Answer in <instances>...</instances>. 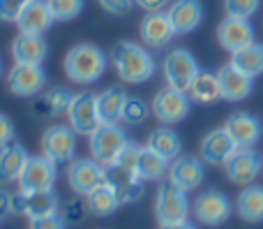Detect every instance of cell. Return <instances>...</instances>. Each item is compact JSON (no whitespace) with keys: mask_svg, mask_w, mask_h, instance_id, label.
I'll use <instances>...</instances> for the list:
<instances>
[{"mask_svg":"<svg viewBox=\"0 0 263 229\" xmlns=\"http://www.w3.org/2000/svg\"><path fill=\"white\" fill-rule=\"evenodd\" d=\"M134 3L139 5L145 14H148V12H162V9L166 7L171 0H134Z\"/></svg>","mask_w":263,"mask_h":229,"instance_id":"cell-43","label":"cell"},{"mask_svg":"<svg viewBox=\"0 0 263 229\" xmlns=\"http://www.w3.org/2000/svg\"><path fill=\"white\" fill-rule=\"evenodd\" d=\"M236 211L245 222H263V185H245L236 199Z\"/></svg>","mask_w":263,"mask_h":229,"instance_id":"cell-27","label":"cell"},{"mask_svg":"<svg viewBox=\"0 0 263 229\" xmlns=\"http://www.w3.org/2000/svg\"><path fill=\"white\" fill-rule=\"evenodd\" d=\"M168 171V160H164L162 155H157L155 151H150L148 146H141L139 165H136V176L141 181H159L164 179V174Z\"/></svg>","mask_w":263,"mask_h":229,"instance_id":"cell-32","label":"cell"},{"mask_svg":"<svg viewBox=\"0 0 263 229\" xmlns=\"http://www.w3.org/2000/svg\"><path fill=\"white\" fill-rule=\"evenodd\" d=\"M104 181L116 190L118 204H134L141 199L143 195V181L136 176V171L123 169L118 165H109L104 167Z\"/></svg>","mask_w":263,"mask_h":229,"instance_id":"cell-16","label":"cell"},{"mask_svg":"<svg viewBox=\"0 0 263 229\" xmlns=\"http://www.w3.org/2000/svg\"><path fill=\"white\" fill-rule=\"evenodd\" d=\"M69 125H51L44 134H42V155L49 157L55 165L63 162H72L74 153H77V137Z\"/></svg>","mask_w":263,"mask_h":229,"instance_id":"cell-7","label":"cell"},{"mask_svg":"<svg viewBox=\"0 0 263 229\" xmlns=\"http://www.w3.org/2000/svg\"><path fill=\"white\" fill-rule=\"evenodd\" d=\"M60 216H63V220L67 222V225H79V222L88 216V206L83 199H69V202H65Z\"/></svg>","mask_w":263,"mask_h":229,"instance_id":"cell-36","label":"cell"},{"mask_svg":"<svg viewBox=\"0 0 263 229\" xmlns=\"http://www.w3.org/2000/svg\"><path fill=\"white\" fill-rule=\"evenodd\" d=\"M231 216V202L219 190H205L194 199V218L208 227H219Z\"/></svg>","mask_w":263,"mask_h":229,"instance_id":"cell-11","label":"cell"},{"mask_svg":"<svg viewBox=\"0 0 263 229\" xmlns=\"http://www.w3.org/2000/svg\"><path fill=\"white\" fill-rule=\"evenodd\" d=\"M106 54L95 44H77L65 56V74L74 83H95L106 72Z\"/></svg>","mask_w":263,"mask_h":229,"instance_id":"cell-2","label":"cell"},{"mask_svg":"<svg viewBox=\"0 0 263 229\" xmlns=\"http://www.w3.org/2000/svg\"><path fill=\"white\" fill-rule=\"evenodd\" d=\"M134 0H100V5L106 9L109 14H116V16H123L127 14V9L132 7Z\"/></svg>","mask_w":263,"mask_h":229,"instance_id":"cell-41","label":"cell"},{"mask_svg":"<svg viewBox=\"0 0 263 229\" xmlns=\"http://www.w3.org/2000/svg\"><path fill=\"white\" fill-rule=\"evenodd\" d=\"M0 74H3V65H0Z\"/></svg>","mask_w":263,"mask_h":229,"instance_id":"cell-47","label":"cell"},{"mask_svg":"<svg viewBox=\"0 0 263 229\" xmlns=\"http://www.w3.org/2000/svg\"><path fill=\"white\" fill-rule=\"evenodd\" d=\"M141 40H143V44L153 46V49H159V46L168 44V42L176 37V32H173V26L171 21H168V14L164 12H148L143 16V21H141Z\"/></svg>","mask_w":263,"mask_h":229,"instance_id":"cell-22","label":"cell"},{"mask_svg":"<svg viewBox=\"0 0 263 229\" xmlns=\"http://www.w3.org/2000/svg\"><path fill=\"white\" fill-rule=\"evenodd\" d=\"M69 128L77 134H90L92 130L100 125V116H97V95L90 91H81L74 95L72 104L67 109Z\"/></svg>","mask_w":263,"mask_h":229,"instance_id":"cell-12","label":"cell"},{"mask_svg":"<svg viewBox=\"0 0 263 229\" xmlns=\"http://www.w3.org/2000/svg\"><path fill=\"white\" fill-rule=\"evenodd\" d=\"M127 134L118 123H100L90 134H88V146H90V157L100 162L102 167H109L116 162L118 153L127 144Z\"/></svg>","mask_w":263,"mask_h":229,"instance_id":"cell-3","label":"cell"},{"mask_svg":"<svg viewBox=\"0 0 263 229\" xmlns=\"http://www.w3.org/2000/svg\"><path fill=\"white\" fill-rule=\"evenodd\" d=\"M55 162H51L44 155H28L21 174H18V190L23 192H35V190H49L55 183Z\"/></svg>","mask_w":263,"mask_h":229,"instance_id":"cell-6","label":"cell"},{"mask_svg":"<svg viewBox=\"0 0 263 229\" xmlns=\"http://www.w3.org/2000/svg\"><path fill=\"white\" fill-rule=\"evenodd\" d=\"M12 213V192H7L5 188H0V220L7 218Z\"/></svg>","mask_w":263,"mask_h":229,"instance_id":"cell-44","label":"cell"},{"mask_svg":"<svg viewBox=\"0 0 263 229\" xmlns=\"http://www.w3.org/2000/svg\"><path fill=\"white\" fill-rule=\"evenodd\" d=\"M215 74H217V81H219V93H222V100L240 102V100H245V97L252 93V81H254V79L247 77L245 72H240V69H238L233 63L219 67Z\"/></svg>","mask_w":263,"mask_h":229,"instance_id":"cell-21","label":"cell"},{"mask_svg":"<svg viewBox=\"0 0 263 229\" xmlns=\"http://www.w3.org/2000/svg\"><path fill=\"white\" fill-rule=\"evenodd\" d=\"M28 3L30 0H0V21L16 23V19L28 7Z\"/></svg>","mask_w":263,"mask_h":229,"instance_id":"cell-39","label":"cell"},{"mask_svg":"<svg viewBox=\"0 0 263 229\" xmlns=\"http://www.w3.org/2000/svg\"><path fill=\"white\" fill-rule=\"evenodd\" d=\"M166 176H168V183L178 185L185 192H192V190H196L203 183V176H205L203 160L194 155H178L168 165Z\"/></svg>","mask_w":263,"mask_h":229,"instance_id":"cell-15","label":"cell"},{"mask_svg":"<svg viewBox=\"0 0 263 229\" xmlns=\"http://www.w3.org/2000/svg\"><path fill=\"white\" fill-rule=\"evenodd\" d=\"M139 155H141V146L134 142H127L123 146V151L118 153L114 165L123 167V169H129V171H136V165H139Z\"/></svg>","mask_w":263,"mask_h":229,"instance_id":"cell-38","label":"cell"},{"mask_svg":"<svg viewBox=\"0 0 263 229\" xmlns=\"http://www.w3.org/2000/svg\"><path fill=\"white\" fill-rule=\"evenodd\" d=\"M46 72L42 65H28V63H14V67L7 74V88L14 95L21 97H35L44 88Z\"/></svg>","mask_w":263,"mask_h":229,"instance_id":"cell-13","label":"cell"},{"mask_svg":"<svg viewBox=\"0 0 263 229\" xmlns=\"http://www.w3.org/2000/svg\"><path fill=\"white\" fill-rule=\"evenodd\" d=\"M259 3L261 0H224V9H227L229 16L250 19L259 9Z\"/></svg>","mask_w":263,"mask_h":229,"instance_id":"cell-37","label":"cell"},{"mask_svg":"<svg viewBox=\"0 0 263 229\" xmlns=\"http://www.w3.org/2000/svg\"><path fill=\"white\" fill-rule=\"evenodd\" d=\"M30 111H32V114H35V116H40V118H44V116H51V109H49V104H46V100H44V97H40V100H35V102H32Z\"/></svg>","mask_w":263,"mask_h":229,"instance_id":"cell-45","label":"cell"},{"mask_svg":"<svg viewBox=\"0 0 263 229\" xmlns=\"http://www.w3.org/2000/svg\"><path fill=\"white\" fill-rule=\"evenodd\" d=\"M187 95H190V100L199 102V104H210V102H217L219 97H222V93H219L217 74L205 72V69H199V74L194 77L190 91H187Z\"/></svg>","mask_w":263,"mask_h":229,"instance_id":"cell-31","label":"cell"},{"mask_svg":"<svg viewBox=\"0 0 263 229\" xmlns=\"http://www.w3.org/2000/svg\"><path fill=\"white\" fill-rule=\"evenodd\" d=\"M111 63L123 81L127 83H143L153 79L155 60L148 51L136 42H120L111 51Z\"/></svg>","mask_w":263,"mask_h":229,"instance_id":"cell-1","label":"cell"},{"mask_svg":"<svg viewBox=\"0 0 263 229\" xmlns=\"http://www.w3.org/2000/svg\"><path fill=\"white\" fill-rule=\"evenodd\" d=\"M190 107H192V100L187 93L173 91V88L166 86L155 93L150 109H153L155 118L162 120L164 125H173V123H180V120L190 114Z\"/></svg>","mask_w":263,"mask_h":229,"instance_id":"cell-9","label":"cell"},{"mask_svg":"<svg viewBox=\"0 0 263 229\" xmlns=\"http://www.w3.org/2000/svg\"><path fill=\"white\" fill-rule=\"evenodd\" d=\"M168 21L176 35H187L196 30L203 21V5L201 0H173L166 9Z\"/></svg>","mask_w":263,"mask_h":229,"instance_id":"cell-20","label":"cell"},{"mask_svg":"<svg viewBox=\"0 0 263 229\" xmlns=\"http://www.w3.org/2000/svg\"><path fill=\"white\" fill-rule=\"evenodd\" d=\"M261 169H263V160L254 148H236V153L224 165L227 179L236 185H242V188L254 183L259 179Z\"/></svg>","mask_w":263,"mask_h":229,"instance_id":"cell-10","label":"cell"},{"mask_svg":"<svg viewBox=\"0 0 263 229\" xmlns=\"http://www.w3.org/2000/svg\"><path fill=\"white\" fill-rule=\"evenodd\" d=\"M217 42L222 44V49L227 51H238L242 46L254 42V28H252L250 19L240 16H229L217 26Z\"/></svg>","mask_w":263,"mask_h":229,"instance_id":"cell-19","label":"cell"},{"mask_svg":"<svg viewBox=\"0 0 263 229\" xmlns=\"http://www.w3.org/2000/svg\"><path fill=\"white\" fill-rule=\"evenodd\" d=\"M231 63L236 65L240 72H245L247 77L256 79L263 74V44L252 42V44L242 46V49L233 51L231 54Z\"/></svg>","mask_w":263,"mask_h":229,"instance_id":"cell-30","label":"cell"},{"mask_svg":"<svg viewBox=\"0 0 263 229\" xmlns=\"http://www.w3.org/2000/svg\"><path fill=\"white\" fill-rule=\"evenodd\" d=\"M187 216H190V202H187L185 190H180L168 181L159 185L157 197H155V218H157L159 227L185 222Z\"/></svg>","mask_w":263,"mask_h":229,"instance_id":"cell-4","label":"cell"},{"mask_svg":"<svg viewBox=\"0 0 263 229\" xmlns=\"http://www.w3.org/2000/svg\"><path fill=\"white\" fill-rule=\"evenodd\" d=\"M26 160H28L26 148L18 142H14V139L9 144H5V146H0V183L7 185L18 181V174H21Z\"/></svg>","mask_w":263,"mask_h":229,"instance_id":"cell-25","label":"cell"},{"mask_svg":"<svg viewBox=\"0 0 263 229\" xmlns=\"http://www.w3.org/2000/svg\"><path fill=\"white\" fill-rule=\"evenodd\" d=\"M236 142L231 139V134L227 132L224 128H217V130H210L208 134L203 137L201 142V160L205 165H213V167H224L227 160L236 153Z\"/></svg>","mask_w":263,"mask_h":229,"instance_id":"cell-17","label":"cell"},{"mask_svg":"<svg viewBox=\"0 0 263 229\" xmlns=\"http://www.w3.org/2000/svg\"><path fill=\"white\" fill-rule=\"evenodd\" d=\"M30 229H67V222L63 220L60 213H51V216L30 220Z\"/></svg>","mask_w":263,"mask_h":229,"instance_id":"cell-40","label":"cell"},{"mask_svg":"<svg viewBox=\"0 0 263 229\" xmlns=\"http://www.w3.org/2000/svg\"><path fill=\"white\" fill-rule=\"evenodd\" d=\"M18 32H32V35H44L53 26V16L46 5V0H30L28 7L16 19Z\"/></svg>","mask_w":263,"mask_h":229,"instance_id":"cell-24","label":"cell"},{"mask_svg":"<svg viewBox=\"0 0 263 229\" xmlns=\"http://www.w3.org/2000/svg\"><path fill=\"white\" fill-rule=\"evenodd\" d=\"M53 21H72L81 14L83 0H46Z\"/></svg>","mask_w":263,"mask_h":229,"instance_id":"cell-33","label":"cell"},{"mask_svg":"<svg viewBox=\"0 0 263 229\" xmlns=\"http://www.w3.org/2000/svg\"><path fill=\"white\" fill-rule=\"evenodd\" d=\"M162 229H196V227L185 220V222H176V225H164Z\"/></svg>","mask_w":263,"mask_h":229,"instance_id":"cell-46","label":"cell"},{"mask_svg":"<svg viewBox=\"0 0 263 229\" xmlns=\"http://www.w3.org/2000/svg\"><path fill=\"white\" fill-rule=\"evenodd\" d=\"M164 81L173 91L187 93L194 81V77L199 74V63L187 49H171L164 56Z\"/></svg>","mask_w":263,"mask_h":229,"instance_id":"cell-5","label":"cell"},{"mask_svg":"<svg viewBox=\"0 0 263 229\" xmlns=\"http://www.w3.org/2000/svg\"><path fill=\"white\" fill-rule=\"evenodd\" d=\"M14 139V125L9 123L7 116L0 114V146H5V144H9Z\"/></svg>","mask_w":263,"mask_h":229,"instance_id":"cell-42","label":"cell"},{"mask_svg":"<svg viewBox=\"0 0 263 229\" xmlns=\"http://www.w3.org/2000/svg\"><path fill=\"white\" fill-rule=\"evenodd\" d=\"M49 54V44L42 35L32 32H18L16 40L12 42V56L14 63H28V65H42Z\"/></svg>","mask_w":263,"mask_h":229,"instance_id":"cell-23","label":"cell"},{"mask_svg":"<svg viewBox=\"0 0 263 229\" xmlns=\"http://www.w3.org/2000/svg\"><path fill=\"white\" fill-rule=\"evenodd\" d=\"M67 183L72 188V192H77L79 197H86L90 190L104 183V167L100 162H95L92 157L74 160L67 169Z\"/></svg>","mask_w":263,"mask_h":229,"instance_id":"cell-14","label":"cell"},{"mask_svg":"<svg viewBox=\"0 0 263 229\" xmlns=\"http://www.w3.org/2000/svg\"><path fill=\"white\" fill-rule=\"evenodd\" d=\"M145 146H148L150 151H155L157 155H162L164 160H168V162L176 160V157L180 155V151H182L180 137H178V134L173 132L171 128H157V130H153Z\"/></svg>","mask_w":263,"mask_h":229,"instance_id":"cell-29","label":"cell"},{"mask_svg":"<svg viewBox=\"0 0 263 229\" xmlns=\"http://www.w3.org/2000/svg\"><path fill=\"white\" fill-rule=\"evenodd\" d=\"M125 100H127V93L120 86H109L102 93H97V116H100V123H118Z\"/></svg>","mask_w":263,"mask_h":229,"instance_id":"cell-26","label":"cell"},{"mask_svg":"<svg viewBox=\"0 0 263 229\" xmlns=\"http://www.w3.org/2000/svg\"><path fill=\"white\" fill-rule=\"evenodd\" d=\"M224 130L231 134L238 148H252L263 134V125L256 116L247 114V111H236L227 118Z\"/></svg>","mask_w":263,"mask_h":229,"instance_id":"cell-18","label":"cell"},{"mask_svg":"<svg viewBox=\"0 0 263 229\" xmlns=\"http://www.w3.org/2000/svg\"><path fill=\"white\" fill-rule=\"evenodd\" d=\"M86 206H88L90 216L106 218V216H111L120 204H118V197H116V190L104 181V183H100L95 190H90V192L86 195Z\"/></svg>","mask_w":263,"mask_h":229,"instance_id":"cell-28","label":"cell"},{"mask_svg":"<svg viewBox=\"0 0 263 229\" xmlns=\"http://www.w3.org/2000/svg\"><path fill=\"white\" fill-rule=\"evenodd\" d=\"M148 104H145L141 97H132L127 95L123 104V114H120V120L127 125H141L145 118H148Z\"/></svg>","mask_w":263,"mask_h":229,"instance_id":"cell-34","label":"cell"},{"mask_svg":"<svg viewBox=\"0 0 263 229\" xmlns=\"http://www.w3.org/2000/svg\"><path fill=\"white\" fill-rule=\"evenodd\" d=\"M74 95H77V93H72L67 86H55V88H51V91L46 93L44 100H46V104H49L51 114H63V111L69 109Z\"/></svg>","mask_w":263,"mask_h":229,"instance_id":"cell-35","label":"cell"},{"mask_svg":"<svg viewBox=\"0 0 263 229\" xmlns=\"http://www.w3.org/2000/svg\"><path fill=\"white\" fill-rule=\"evenodd\" d=\"M12 213L28 216L30 220L51 216V213H58V195L53 192V188L35 190V192H23V190H18V192L12 195Z\"/></svg>","mask_w":263,"mask_h":229,"instance_id":"cell-8","label":"cell"}]
</instances>
